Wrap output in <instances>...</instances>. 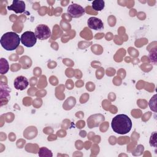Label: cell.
<instances>
[{"mask_svg":"<svg viewBox=\"0 0 157 157\" xmlns=\"http://www.w3.org/2000/svg\"><path fill=\"white\" fill-rule=\"evenodd\" d=\"M111 126L115 132L119 134H125L131 131L132 123L128 115L119 114L113 118Z\"/></svg>","mask_w":157,"mask_h":157,"instance_id":"6da1fadb","label":"cell"},{"mask_svg":"<svg viewBox=\"0 0 157 157\" xmlns=\"http://www.w3.org/2000/svg\"><path fill=\"white\" fill-rule=\"evenodd\" d=\"M21 39L18 34L14 32H7L4 33L1 37L0 42L1 46L7 51L15 50L20 45Z\"/></svg>","mask_w":157,"mask_h":157,"instance_id":"7a4b0ae2","label":"cell"},{"mask_svg":"<svg viewBox=\"0 0 157 157\" xmlns=\"http://www.w3.org/2000/svg\"><path fill=\"white\" fill-rule=\"evenodd\" d=\"M34 34L37 39L43 40L48 39L51 36L49 27L44 24H40L36 27Z\"/></svg>","mask_w":157,"mask_h":157,"instance_id":"3957f363","label":"cell"},{"mask_svg":"<svg viewBox=\"0 0 157 157\" xmlns=\"http://www.w3.org/2000/svg\"><path fill=\"white\" fill-rule=\"evenodd\" d=\"M20 39L21 44L26 47H33L36 44L37 39L34 33L30 31L24 32L21 34Z\"/></svg>","mask_w":157,"mask_h":157,"instance_id":"277c9868","label":"cell"},{"mask_svg":"<svg viewBox=\"0 0 157 157\" xmlns=\"http://www.w3.org/2000/svg\"><path fill=\"white\" fill-rule=\"evenodd\" d=\"M67 12L68 14L74 18H80L83 16L85 13V9L80 5L75 3L69 5L67 7Z\"/></svg>","mask_w":157,"mask_h":157,"instance_id":"5b68a950","label":"cell"},{"mask_svg":"<svg viewBox=\"0 0 157 157\" xmlns=\"http://www.w3.org/2000/svg\"><path fill=\"white\" fill-rule=\"evenodd\" d=\"M26 6L23 1L13 0L10 6H7V9L14 11L16 13H21L25 11Z\"/></svg>","mask_w":157,"mask_h":157,"instance_id":"8992f818","label":"cell"},{"mask_svg":"<svg viewBox=\"0 0 157 157\" xmlns=\"http://www.w3.org/2000/svg\"><path fill=\"white\" fill-rule=\"evenodd\" d=\"M29 85V82L26 77L20 75L16 77L13 82V86L17 90H24Z\"/></svg>","mask_w":157,"mask_h":157,"instance_id":"52a82bcc","label":"cell"},{"mask_svg":"<svg viewBox=\"0 0 157 157\" xmlns=\"http://www.w3.org/2000/svg\"><path fill=\"white\" fill-rule=\"evenodd\" d=\"M87 24L90 29L99 31L104 28V23L102 20L95 17H91L88 18Z\"/></svg>","mask_w":157,"mask_h":157,"instance_id":"ba28073f","label":"cell"},{"mask_svg":"<svg viewBox=\"0 0 157 157\" xmlns=\"http://www.w3.org/2000/svg\"><path fill=\"white\" fill-rule=\"evenodd\" d=\"M105 6V2L103 0H95L92 2V8L96 11L102 10Z\"/></svg>","mask_w":157,"mask_h":157,"instance_id":"9c48e42d","label":"cell"},{"mask_svg":"<svg viewBox=\"0 0 157 157\" xmlns=\"http://www.w3.org/2000/svg\"><path fill=\"white\" fill-rule=\"evenodd\" d=\"M9 66L7 61L4 58H1V74H6L9 71Z\"/></svg>","mask_w":157,"mask_h":157,"instance_id":"30bf717a","label":"cell"},{"mask_svg":"<svg viewBox=\"0 0 157 157\" xmlns=\"http://www.w3.org/2000/svg\"><path fill=\"white\" fill-rule=\"evenodd\" d=\"M39 156H52V153L46 147H42L39 151Z\"/></svg>","mask_w":157,"mask_h":157,"instance_id":"8fae6325","label":"cell"},{"mask_svg":"<svg viewBox=\"0 0 157 157\" xmlns=\"http://www.w3.org/2000/svg\"><path fill=\"white\" fill-rule=\"evenodd\" d=\"M156 95H154L153 98H151V99H150V102H149V106L150 107V109L153 110L154 112H156Z\"/></svg>","mask_w":157,"mask_h":157,"instance_id":"7c38bea8","label":"cell"},{"mask_svg":"<svg viewBox=\"0 0 157 157\" xmlns=\"http://www.w3.org/2000/svg\"><path fill=\"white\" fill-rule=\"evenodd\" d=\"M156 132H154L153 134H151V135L150 136V145L151 146H153L155 147H156Z\"/></svg>","mask_w":157,"mask_h":157,"instance_id":"4fadbf2b","label":"cell"}]
</instances>
